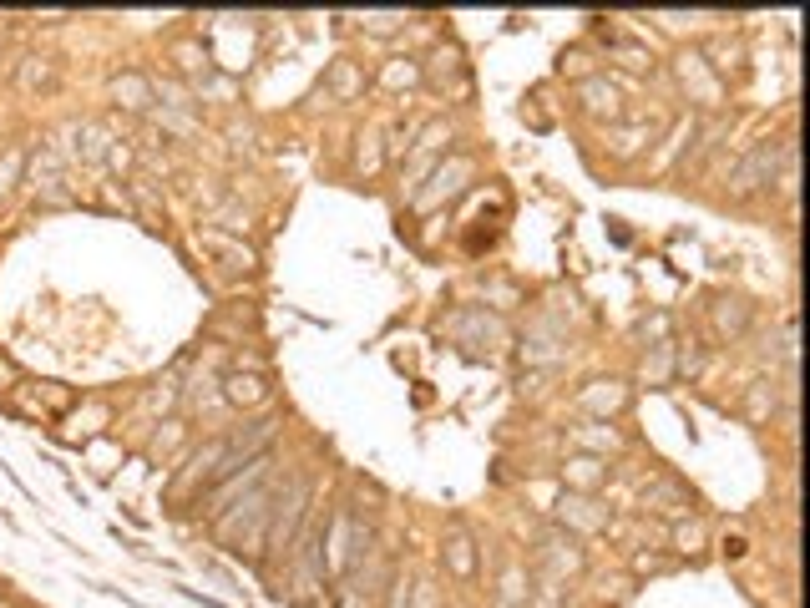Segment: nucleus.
<instances>
[{
  "instance_id": "obj_22",
  "label": "nucleus",
  "mask_w": 810,
  "mask_h": 608,
  "mask_svg": "<svg viewBox=\"0 0 810 608\" xmlns=\"http://www.w3.org/2000/svg\"><path fill=\"white\" fill-rule=\"evenodd\" d=\"M669 548L679 553V558H704V548H709V522L699 517V512H689V517H674V527H669Z\"/></svg>"
},
{
  "instance_id": "obj_43",
  "label": "nucleus",
  "mask_w": 810,
  "mask_h": 608,
  "mask_svg": "<svg viewBox=\"0 0 810 608\" xmlns=\"http://www.w3.org/2000/svg\"><path fill=\"white\" fill-rule=\"evenodd\" d=\"M380 608H411V583H405L400 573H395V583H390V598H385Z\"/></svg>"
},
{
  "instance_id": "obj_32",
  "label": "nucleus",
  "mask_w": 810,
  "mask_h": 608,
  "mask_svg": "<svg viewBox=\"0 0 810 608\" xmlns=\"http://www.w3.org/2000/svg\"><path fill=\"white\" fill-rule=\"evenodd\" d=\"M107 421H112V411H107L102 401L76 406V411H71V426H66V441H87V436H97Z\"/></svg>"
},
{
  "instance_id": "obj_16",
  "label": "nucleus",
  "mask_w": 810,
  "mask_h": 608,
  "mask_svg": "<svg viewBox=\"0 0 810 608\" xmlns=\"http://www.w3.org/2000/svg\"><path fill=\"white\" fill-rule=\"evenodd\" d=\"M441 568H446L456 583H471L476 568H481V558H476V538H471V532H466L461 522L441 532Z\"/></svg>"
},
{
  "instance_id": "obj_41",
  "label": "nucleus",
  "mask_w": 810,
  "mask_h": 608,
  "mask_svg": "<svg viewBox=\"0 0 810 608\" xmlns=\"http://www.w3.org/2000/svg\"><path fill=\"white\" fill-rule=\"evenodd\" d=\"M411 608H441L436 578H421V583H411Z\"/></svg>"
},
{
  "instance_id": "obj_29",
  "label": "nucleus",
  "mask_w": 810,
  "mask_h": 608,
  "mask_svg": "<svg viewBox=\"0 0 810 608\" xmlns=\"http://www.w3.org/2000/svg\"><path fill=\"white\" fill-rule=\"evenodd\" d=\"M775 380H750L745 386V396H740V411H745V421H755V426H770V416H775Z\"/></svg>"
},
{
  "instance_id": "obj_26",
  "label": "nucleus",
  "mask_w": 810,
  "mask_h": 608,
  "mask_svg": "<svg viewBox=\"0 0 810 608\" xmlns=\"http://www.w3.org/2000/svg\"><path fill=\"white\" fill-rule=\"evenodd\" d=\"M385 163H390V158H385V132H380V127L355 132V158H350V168H355L360 178H380Z\"/></svg>"
},
{
  "instance_id": "obj_33",
  "label": "nucleus",
  "mask_w": 810,
  "mask_h": 608,
  "mask_svg": "<svg viewBox=\"0 0 810 608\" xmlns=\"http://www.w3.org/2000/svg\"><path fill=\"white\" fill-rule=\"evenodd\" d=\"M365 36H395V31H405V21H411V16H405V11H365V16H350Z\"/></svg>"
},
{
  "instance_id": "obj_27",
  "label": "nucleus",
  "mask_w": 810,
  "mask_h": 608,
  "mask_svg": "<svg viewBox=\"0 0 810 608\" xmlns=\"http://www.w3.org/2000/svg\"><path fill=\"white\" fill-rule=\"evenodd\" d=\"M573 436H578L583 456H603V462H608V451H623V431H618L613 421H588V426H578Z\"/></svg>"
},
{
  "instance_id": "obj_28",
  "label": "nucleus",
  "mask_w": 810,
  "mask_h": 608,
  "mask_svg": "<svg viewBox=\"0 0 810 608\" xmlns=\"http://www.w3.org/2000/svg\"><path fill=\"white\" fill-rule=\"evenodd\" d=\"M173 71H178V82H183V87H198L203 76L213 71L203 41H178V46H173Z\"/></svg>"
},
{
  "instance_id": "obj_21",
  "label": "nucleus",
  "mask_w": 810,
  "mask_h": 608,
  "mask_svg": "<svg viewBox=\"0 0 810 608\" xmlns=\"http://www.w3.org/2000/svg\"><path fill=\"white\" fill-rule=\"evenodd\" d=\"M107 92H112V102H117L122 112H152V107H157L152 76H147V71H117Z\"/></svg>"
},
{
  "instance_id": "obj_5",
  "label": "nucleus",
  "mask_w": 810,
  "mask_h": 608,
  "mask_svg": "<svg viewBox=\"0 0 810 608\" xmlns=\"http://www.w3.org/2000/svg\"><path fill=\"white\" fill-rule=\"evenodd\" d=\"M228 472H233V467H228V436H213V441H203V446L188 456V467H183L178 482H173V497H178V502H188V497L198 502V497H203L218 477H228Z\"/></svg>"
},
{
  "instance_id": "obj_19",
  "label": "nucleus",
  "mask_w": 810,
  "mask_h": 608,
  "mask_svg": "<svg viewBox=\"0 0 810 608\" xmlns=\"http://www.w3.org/2000/svg\"><path fill=\"white\" fill-rule=\"evenodd\" d=\"M679 340H654L643 350V365H638V380L643 386H654V391H664V386H674L679 380Z\"/></svg>"
},
{
  "instance_id": "obj_36",
  "label": "nucleus",
  "mask_w": 810,
  "mask_h": 608,
  "mask_svg": "<svg viewBox=\"0 0 810 608\" xmlns=\"http://www.w3.org/2000/svg\"><path fill=\"white\" fill-rule=\"evenodd\" d=\"M557 71H562V76H573V82H588V76H598V61H593L588 46H573V51H562V56H557Z\"/></svg>"
},
{
  "instance_id": "obj_35",
  "label": "nucleus",
  "mask_w": 810,
  "mask_h": 608,
  "mask_svg": "<svg viewBox=\"0 0 810 608\" xmlns=\"http://www.w3.org/2000/svg\"><path fill=\"white\" fill-rule=\"evenodd\" d=\"M497 608H532V598H527V573H522V568H507V573H502Z\"/></svg>"
},
{
  "instance_id": "obj_37",
  "label": "nucleus",
  "mask_w": 810,
  "mask_h": 608,
  "mask_svg": "<svg viewBox=\"0 0 810 608\" xmlns=\"http://www.w3.org/2000/svg\"><path fill=\"white\" fill-rule=\"evenodd\" d=\"M608 51H613L628 71H648V66H654V51L638 46V41H628V36H608Z\"/></svg>"
},
{
  "instance_id": "obj_30",
  "label": "nucleus",
  "mask_w": 810,
  "mask_h": 608,
  "mask_svg": "<svg viewBox=\"0 0 810 608\" xmlns=\"http://www.w3.org/2000/svg\"><path fill=\"white\" fill-rule=\"evenodd\" d=\"M188 441V421L183 416H168V421H157L152 441H147V462H168V456Z\"/></svg>"
},
{
  "instance_id": "obj_9",
  "label": "nucleus",
  "mask_w": 810,
  "mask_h": 608,
  "mask_svg": "<svg viewBox=\"0 0 810 608\" xmlns=\"http://www.w3.org/2000/svg\"><path fill=\"white\" fill-rule=\"evenodd\" d=\"M659 147V122H648V117H633V122H608L603 127V152L613 163H638L648 158V152Z\"/></svg>"
},
{
  "instance_id": "obj_45",
  "label": "nucleus",
  "mask_w": 810,
  "mask_h": 608,
  "mask_svg": "<svg viewBox=\"0 0 810 608\" xmlns=\"http://www.w3.org/2000/svg\"><path fill=\"white\" fill-rule=\"evenodd\" d=\"M633 568H638V573H659V558H648V553H638V558H633Z\"/></svg>"
},
{
  "instance_id": "obj_25",
  "label": "nucleus",
  "mask_w": 810,
  "mask_h": 608,
  "mask_svg": "<svg viewBox=\"0 0 810 608\" xmlns=\"http://www.w3.org/2000/svg\"><path fill=\"white\" fill-rule=\"evenodd\" d=\"M375 82L385 92H416L421 87V56H385L380 71H375Z\"/></svg>"
},
{
  "instance_id": "obj_24",
  "label": "nucleus",
  "mask_w": 810,
  "mask_h": 608,
  "mask_svg": "<svg viewBox=\"0 0 810 608\" xmlns=\"http://www.w3.org/2000/svg\"><path fill=\"white\" fill-rule=\"evenodd\" d=\"M643 512H669V517H689L694 512V497L679 487V482H669V477H659V482H648L643 487Z\"/></svg>"
},
{
  "instance_id": "obj_7",
  "label": "nucleus",
  "mask_w": 810,
  "mask_h": 608,
  "mask_svg": "<svg viewBox=\"0 0 810 608\" xmlns=\"http://www.w3.org/2000/svg\"><path fill=\"white\" fill-rule=\"evenodd\" d=\"M421 87L441 92V97H466L471 92V66H466V51L441 41L431 46V56L421 61Z\"/></svg>"
},
{
  "instance_id": "obj_14",
  "label": "nucleus",
  "mask_w": 810,
  "mask_h": 608,
  "mask_svg": "<svg viewBox=\"0 0 810 608\" xmlns=\"http://www.w3.org/2000/svg\"><path fill=\"white\" fill-rule=\"evenodd\" d=\"M628 401H633V391H628V380H618V375L588 380V386H578V396H573V406L588 421H613V416L628 411Z\"/></svg>"
},
{
  "instance_id": "obj_15",
  "label": "nucleus",
  "mask_w": 810,
  "mask_h": 608,
  "mask_svg": "<svg viewBox=\"0 0 810 608\" xmlns=\"http://www.w3.org/2000/svg\"><path fill=\"white\" fill-rule=\"evenodd\" d=\"M578 112L583 117H593V122H618L623 117V87L613 82L608 71H598V76H588V82H578Z\"/></svg>"
},
{
  "instance_id": "obj_34",
  "label": "nucleus",
  "mask_w": 810,
  "mask_h": 608,
  "mask_svg": "<svg viewBox=\"0 0 810 608\" xmlns=\"http://www.w3.org/2000/svg\"><path fill=\"white\" fill-rule=\"evenodd\" d=\"M147 117H152V122L162 127V132H173V137H198V132H203L193 112H173V107H152Z\"/></svg>"
},
{
  "instance_id": "obj_20",
  "label": "nucleus",
  "mask_w": 810,
  "mask_h": 608,
  "mask_svg": "<svg viewBox=\"0 0 810 608\" xmlns=\"http://www.w3.org/2000/svg\"><path fill=\"white\" fill-rule=\"evenodd\" d=\"M557 517H562V532H608V512L593 497H578V492H562Z\"/></svg>"
},
{
  "instance_id": "obj_4",
  "label": "nucleus",
  "mask_w": 810,
  "mask_h": 608,
  "mask_svg": "<svg viewBox=\"0 0 810 608\" xmlns=\"http://www.w3.org/2000/svg\"><path fill=\"white\" fill-rule=\"evenodd\" d=\"M775 168H780V142H755L745 158L729 168V183H724V193H729V203H750L755 193H765L770 188V178H775Z\"/></svg>"
},
{
  "instance_id": "obj_18",
  "label": "nucleus",
  "mask_w": 810,
  "mask_h": 608,
  "mask_svg": "<svg viewBox=\"0 0 810 608\" xmlns=\"http://www.w3.org/2000/svg\"><path fill=\"white\" fill-rule=\"evenodd\" d=\"M542 563H547V573L542 578H573V573H583V548H578V538H573V532H547V538H542Z\"/></svg>"
},
{
  "instance_id": "obj_42",
  "label": "nucleus",
  "mask_w": 810,
  "mask_h": 608,
  "mask_svg": "<svg viewBox=\"0 0 810 608\" xmlns=\"http://www.w3.org/2000/svg\"><path fill=\"white\" fill-rule=\"evenodd\" d=\"M719 553H724V563H745L750 558V538H745V532H729V538L719 543Z\"/></svg>"
},
{
  "instance_id": "obj_40",
  "label": "nucleus",
  "mask_w": 810,
  "mask_h": 608,
  "mask_svg": "<svg viewBox=\"0 0 810 608\" xmlns=\"http://www.w3.org/2000/svg\"><path fill=\"white\" fill-rule=\"evenodd\" d=\"M674 355H679V380H694V375L704 370V345H699V340H689V345H679Z\"/></svg>"
},
{
  "instance_id": "obj_12",
  "label": "nucleus",
  "mask_w": 810,
  "mask_h": 608,
  "mask_svg": "<svg viewBox=\"0 0 810 608\" xmlns=\"http://www.w3.org/2000/svg\"><path fill=\"white\" fill-rule=\"evenodd\" d=\"M11 401H16V411L31 416V421H56V416H66V411L76 406V391L61 386V380H26V386L11 391Z\"/></svg>"
},
{
  "instance_id": "obj_38",
  "label": "nucleus",
  "mask_w": 810,
  "mask_h": 608,
  "mask_svg": "<svg viewBox=\"0 0 810 608\" xmlns=\"http://www.w3.org/2000/svg\"><path fill=\"white\" fill-rule=\"evenodd\" d=\"M178 396H183L178 386H152V391L137 396V411H142V416H162V411H173V406H178Z\"/></svg>"
},
{
  "instance_id": "obj_11",
  "label": "nucleus",
  "mask_w": 810,
  "mask_h": 608,
  "mask_svg": "<svg viewBox=\"0 0 810 608\" xmlns=\"http://www.w3.org/2000/svg\"><path fill=\"white\" fill-rule=\"evenodd\" d=\"M441 330L456 340V345H466V350H502L507 345V325L502 320H492L486 310H456V315H446L441 320Z\"/></svg>"
},
{
  "instance_id": "obj_8",
  "label": "nucleus",
  "mask_w": 810,
  "mask_h": 608,
  "mask_svg": "<svg viewBox=\"0 0 810 608\" xmlns=\"http://www.w3.org/2000/svg\"><path fill=\"white\" fill-rule=\"evenodd\" d=\"M674 76H679L684 97H689V102H699L704 112H719V107H724V97H729V87H724L719 76L704 66L699 46H684V51L674 56Z\"/></svg>"
},
{
  "instance_id": "obj_44",
  "label": "nucleus",
  "mask_w": 810,
  "mask_h": 608,
  "mask_svg": "<svg viewBox=\"0 0 810 608\" xmlns=\"http://www.w3.org/2000/svg\"><path fill=\"white\" fill-rule=\"evenodd\" d=\"M0 391H16V365L0 360Z\"/></svg>"
},
{
  "instance_id": "obj_6",
  "label": "nucleus",
  "mask_w": 810,
  "mask_h": 608,
  "mask_svg": "<svg viewBox=\"0 0 810 608\" xmlns=\"http://www.w3.org/2000/svg\"><path fill=\"white\" fill-rule=\"evenodd\" d=\"M218 391H223V406L259 411V406H269V396H274V380H269L264 360H254V355H249V360H238L233 370H223Z\"/></svg>"
},
{
  "instance_id": "obj_10",
  "label": "nucleus",
  "mask_w": 810,
  "mask_h": 608,
  "mask_svg": "<svg viewBox=\"0 0 810 608\" xmlns=\"http://www.w3.org/2000/svg\"><path fill=\"white\" fill-rule=\"evenodd\" d=\"M198 249L203 254H213L218 259V269L223 274H238V279H249L254 269H259V249L254 244H243L238 234H223V228H213V223H198Z\"/></svg>"
},
{
  "instance_id": "obj_1",
  "label": "nucleus",
  "mask_w": 810,
  "mask_h": 608,
  "mask_svg": "<svg viewBox=\"0 0 810 608\" xmlns=\"http://www.w3.org/2000/svg\"><path fill=\"white\" fill-rule=\"evenodd\" d=\"M269 507H274V487H254V492H243L238 502H228L208 527H213V538L238 553V558H249V563H264V543H269Z\"/></svg>"
},
{
  "instance_id": "obj_39",
  "label": "nucleus",
  "mask_w": 810,
  "mask_h": 608,
  "mask_svg": "<svg viewBox=\"0 0 810 608\" xmlns=\"http://www.w3.org/2000/svg\"><path fill=\"white\" fill-rule=\"evenodd\" d=\"M21 178H26V152H21V147H11L6 158H0V198H6V193H11Z\"/></svg>"
},
{
  "instance_id": "obj_17",
  "label": "nucleus",
  "mask_w": 810,
  "mask_h": 608,
  "mask_svg": "<svg viewBox=\"0 0 810 608\" xmlns=\"http://www.w3.org/2000/svg\"><path fill=\"white\" fill-rule=\"evenodd\" d=\"M557 482H562L567 492H578V497H593V492L608 487V462H603V456H583V451H573V456L562 462Z\"/></svg>"
},
{
  "instance_id": "obj_3",
  "label": "nucleus",
  "mask_w": 810,
  "mask_h": 608,
  "mask_svg": "<svg viewBox=\"0 0 810 608\" xmlns=\"http://www.w3.org/2000/svg\"><path fill=\"white\" fill-rule=\"evenodd\" d=\"M476 173H481V163L471 158V152H446V158L431 168V178H426V188L411 198L416 203V213H441V208H451L471 183H476Z\"/></svg>"
},
{
  "instance_id": "obj_31",
  "label": "nucleus",
  "mask_w": 810,
  "mask_h": 608,
  "mask_svg": "<svg viewBox=\"0 0 810 608\" xmlns=\"http://www.w3.org/2000/svg\"><path fill=\"white\" fill-rule=\"evenodd\" d=\"M51 82H56V61H51V56H36V51H31V56L16 61V87H21V92H46Z\"/></svg>"
},
{
  "instance_id": "obj_2",
  "label": "nucleus",
  "mask_w": 810,
  "mask_h": 608,
  "mask_svg": "<svg viewBox=\"0 0 810 608\" xmlns=\"http://www.w3.org/2000/svg\"><path fill=\"white\" fill-rule=\"evenodd\" d=\"M314 517V477L309 472H294L279 492H274V507H269V543H264V558H294V543L299 532L309 527Z\"/></svg>"
},
{
  "instance_id": "obj_23",
  "label": "nucleus",
  "mask_w": 810,
  "mask_h": 608,
  "mask_svg": "<svg viewBox=\"0 0 810 608\" xmlns=\"http://www.w3.org/2000/svg\"><path fill=\"white\" fill-rule=\"evenodd\" d=\"M324 92H330L335 102H355L365 97V66L355 56H340L330 71H324Z\"/></svg>"
},
{
  "instance_id": "obj_13",
  "label": "nucleus",
  "mask_w": 810,
  "mask_h": 608,
  "mask_svg": "<svg viewBox=\"0 0 810 608\" xmlns=\"http://www.w3.org/2000/svg\"><path fill=\"white\" fill-rule=\"evenodd\" d=\"M709 330H714V340H724V345H740L750 330H755V304L745 299V294H714L709 299Z\"/></svg>"
}]
</instances>
